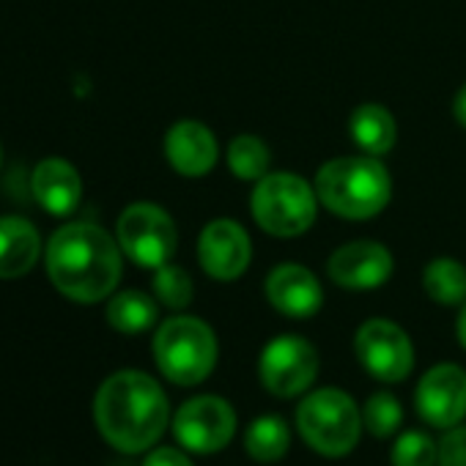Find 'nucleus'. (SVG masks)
<instances>
[{"label":"nucleus","instance_id":"bb28decb","mask_svg":"<svg viewBox=\"0 0 466 466\" xmlns=\"http://www.w3.org/2000/svg\"><path fill=\"white\" fill-rule=\"evenodd\" d=\"M143 466H192V461L178 447H157L146 455Z\"/></svg>","mask_w":466,"mask_h":466},{"label":"nucleus","instance_id":"4468645a","mask_svg":"<svg viewBox=\"0 0 466 466\" xmlns=\"http://www.w3.org/2000/svg\"><path fill=\"white\" fill-rule=\"evenodd\" d=\"M269 305L289 319H313L324 305L319 278L302 264H278L264 283Z\"/></svg>","mask_w":466,"mask_h":466},{"label":"nucleus","instance_id":"c85d7f7f","mask_svg":"<svg viewBox=\"0 0 466 466\" xmlns=\"http://www.w3.org/2000/svg\"><path fill=\"white\" fill-rule=\"evenodd\" d=\"M455 335H458V343L466 349V302H463V308H461V313H458V321H455Z\"/></svg>","mask_w":466,"mask_h":466},{"label":"nucleus","instance_id":"f257e3e1","mask_svg":"<svg viewBox=\"0 0 466 466\" xmlns=\"http://www.w3.org/2000/svg\"><path fill=\"white\" fill-rule=\"evenodd\" d=\"M94 422L102 439L121 452L151 450L170 422L165 390L143 370H118L94 398Z\"/></svg>","mask_w":466,"mask_h":466},{"label":"nucleus","instance_id":"412c9836","mask_svg":"<svg viewBox=\"0 0 466 466\" xmlns=\"http://www.w3.org/2000/svg\"><path fill=\"white\" fill-rule=\"evenodd\" d=\"M422 289L436 305L466 302V267L455 258H433L422 272Z\"/></svg>","mask_w":466,"mask_h":466},{"label":"nucleus","instance_id":"f8f14e48","mask_svg":"<svg viewBox=\"0 0 466 466\" xmlns=\"http://www.w3.org/2000/svg\"><path fill=\"white\" fill-rule=\"evenodd\" d=\"M417 414L433 428H452L466 417V370L455 362H439L422 373L414 392Z\"/></svg>","mask_w":466,"mask_h":466},{"label":"nucleus","instance_id":"2eb2a0df","mask_svg":"<svg viewBox=\"0 0 466 466\" xmlns=\"http://www.w3.org/2000/svg\"><path fill=\"white\" fill-rule=\"evenodd\" d=\"M165 157L170 167L184 178H200L214 170L219 146L214 132L200 121H176L165 135Z\"/></svg>","mask_w":466,"mask_h":466},{"label":"nucleus","instance_id":"423d86ee","mask_svg":"<svg viewBox=\"0 0 466 466\" xmlns=\"http://www.w3.org/2000/svg\"><path fill=\"white\" fill-rule=\"evenodd\" d=\"M302 439L324 458L349 455L362 433V414L354 398L338 387H321L305 395L297 409Z\"/></svg>","mask_w":466,"mask_h":466},{"label":"nucleus","instance_id":"39448f33","mask_svg":"<svg viewBox=\"0 0 466 466\" xmlns=\"http://www.w3.org/2000/svg\"><path fill=\"white\" fill-rule=\"evenodd\" d=\"M217 335L195 316H173L154 335V360L159 373L178 384L195 387L206 381L217 365Z\"/></svg>","mask_w":466,"mask_h":466},{"label":"nucleus","instance_id":"cd10ccee","mask_svg":"<svg viewBox=\"0 0 466 466\" xmlns=\"http://www.w3.org/2000/svg\"><path fill=\"white\" fill-rule=\"evenodd\" d=\"M452 116L461 127H466V83L458 88V94L452 99Z\"/></svg>","mask_w":466,"mask_h":466},{"label":"nucleus","instance_id":"dca6fc26","mask_svg":"<svg viewBox=\"0 0 466 466\" xmlns=\"http://www.w3.org/2000/svg\"><path fill=\"white\" fill-rule=\"evenodd\" d=\"M31 187H34L39 206L53 217L72 214L83 198V178H80L77 167L61 157L42 159L31 176Z\"/></svg>","mask_w":466,"mask_h":466},{"label":"nucleus","instance_id":"ddd939ff","mask_svg":"<svg viewBox=\"0 0 466 466\" xmlns=\"http://www.w3.org/2000/svg\"><path fill=\"white\" fill-rule=\"evenodd\" d=\"M392 269H395L392 253L381 242H370V239L346 242L327 261L329 280L346 291L381 289L392 278Z\"/></svg>","mask_w":466,"mask_h":466},{"label":"nucleus","instance_id":"c756f323","mask_svg":"<svg viewBox=\"0 0 466 466\" xmlns=\"http://www.w3.org/2000/svg\"><path fill=\"white\" fill-rule=\"evenodd\" d=\"M0 165H4V146H0Z\"/></svg>","mask_w":466,"mask_h":466},{"label":"nucleus","instance_id":"aec40b11","mask_svg":"<svg viewBox=\"0 0 466 466\" xmlns=\"http://www.w3.org/2000/svg\"><path fill=\"white\" fill-rule=\"evenodd\" d=\"M291 447V431L289 422L278 414H264L250 422L245 433V450L250 452L253 461L261 463H275L280 461Z\"/></svg>","mask_w":466,"mask_h":466},{"label":"nucleus","instance_id":"20e7f679","mask_svg":"<svg viewBox=\"0 0 466 466\" xmlns=\"http://www.w3.org/2000/svg\"><path fill=\"white\" fill-rule=\"evenodd\" d=\"M250 211L261 230L278 239L302 237L313 228L319 211L316 187L299 173H267L256 181L250 195Z\"/></svg>","mask_w":466,"mask_h":466},{"label":"nucleus","instance_id":"f03ea898","mask_svg":"<svg viewBox=\"0 0 466 466\" xmlns=\"http://www.w3.org/2000/svg\"><path fill=\"white\" fill-rule=\"evenodd\" d=\"M50 283L72 302L94 305L107 299L121 280V248L94 222H69L47 245Z\"/></svg>","mask_w":466,"mask_h":466},{"label":"nucleus","instance_id":"1a4fd4ad","mask_svg":"<svg viewBox=\"0 0 466 466\" xmlns=\"http://www.w3.org/2000/svg\"><path fill=\"white\" fill-rule=\"evenodd\" d=\"M237 433V411L219 395H198L181 403L173 417L176 441L198 455L222 450Z\"/></svg>","mask_w":466,"mask_h":466},{"label":"nucleus","instance_id":"9b49d317","mask_svg":"<svg viewBox=\"0 0 466 466\" xmlns=\"http://www.w3.org/2000/svg\"><path fill=\"white\" fill-rule=\"evenodd\" d=\"M253 258V242L245 225L230 217L206 222L198 237V261L211 280L230 283L248 272Z\"/></svg>","mask_w":466,"mask_h":466},{"label":"nucleus","instance_id":"6e6552de","mask_svg":"<svg viewBox=\"0 0 466 466\" xmlns=\"http://www.w3.org/2000/svg\"><path fill=\"white\" fill-rule=\"evenodd\" d=\"M319 376V351L299 335L269 340L258 360V379L275 398H297L310 390Z\"/></svg>","mask_w":466,"mask_h":466},{"label":"nucleus","instance_id":"393cba45","mask_svg":"<svg viewBox=\"0 0 466 466\" xmlns=\"http://www.w3.org/2000/svg\"><path fill=\"white\" fill-rule=\"evenodd\" d=\"M439 444L425 431H406L395 439L390 463L392 466H436Z\"/></svg>","mask_w":466,"mask_h":466},{"label":"nucleus","instance_id":"b1692460","mask_svg":"<svg viewBox=\"0 0 466 466\" xmlns=\"http://www.w3.org/2000/svg\"><path fill=\"white\" fill-rule=\"evenodd\" d=\"M403 422V406L392 392H373L362 409V425L370 436L387 439Z\"/></svg>","mask_w":466,"mask_h":466},{"label":"nucleus","instance_id":"9d476101","mask_svg":"<svg viewBox=\"0 0 466 466\" xmlns=\"http://www.w3.org/2000/svg\"><path fill=\"white\" fill-rule=\"evenodd\" d=\"M360 365L379 381H403L414 368V346L403 327L390 319H370L354 335Z\"/></svg>","mask_w":466,"mask_h":466},{"label":"nucleus","instance_id":"0eeeda50","mask_svg":"<svg viewBox=\"0 0 466 466\" xmlns=\"http://www.w3.org/2000/svg\"><path fill=\"white\" fill-rule=\"evenodd\" d=\"M116 242L121 253L143 269L170 264L178 248V228L157 203H132L116 222Z\"/></svg>","mask_w":466,"mask_h":466},{"label":"nucleus","instance_id":"6ab92c4d","mask_svg":"<svg viewBox=\"0 0 466 466\" xmlns=\"http://www.w3.org/2000/svg\"><path fill=\"white\" fill-rule=\"evenodd\" d=\"M105 313H107V324L116 332L140 335V332H148L157 324L159 308H157V297H148L146 291L127 289V291L113 294Z\"/></svg>","mask_w":466,"mask_h":466},{"label":"nucleus","instance_id":"a211bd4d","mask_svg":"<svg viewBox=\"0 0 466 466\" xmlns=\"http://www.w3.org/2000/svg\"><path fill=\"white\" fill-rule=\"evenodd\" d=\"M349 135L360 146L362 154L387 157L398 143V124L384 105L368 102V105H360L351 110Z\"/></svg>","mask_w":466,"mask_h":466},{"label":"nucleus","instance_id":"5701e85b","mask_svg":"<svg viewBox=\"0 0 466 466\" xmlns=\"http://www.w3.org/2000/svg\"><path fill=\"white\" fill-rule=\"evenodd\" d=\"M151 289H154V297L159 305L170 308V310H184L189 308L192 297H195V286H192V278L184 267L178 264H165L159 269H154V280H151Z\"/></svg>","mask_w":466,"mask_h":466},{"label":"nucleus","instance_id":"4be33fe9","mask_svg":"<svg viewBox=\"0 0 466 466\" xmlns=\"http://www.w3.org/2000/svg\"><path fill=\"white\" fill-rule=\"evenodd\" d=\"M225 159H228L230 173L239 181H258L269 173L272 151L256 135H237L228 143Z\"/></svg>","mask_w":466,"mask_h":466},{"label":"nucleus","instance_id":"f3484780","mask_svg":"<svg viewBox=\"0 0 466 466\" xmlns=\"http://www.w3.org/2000/svg\"><path fill=\"white\" fill-rule=\"evenodd\" d=\"M42 253V239L34 222L25 217H0V280L28 275Z\"/></svg>","mask_w":466,"mask_h":466},{"label":"nucleus","instance_id":"a878e982","mask_svg":"<svg viewBox=\"0 0 466 466\" xmlns=\"http://www.w3.org/2000/svg\"><path fill=\"white\" fill-rule=\"evenodd\" d=\"M436 466H466V425H452L439 441Z\"/></svg>","mask_w":466,"mask_h":466},{"label":"nucleus","instance_id":"7ed1b4c3","mask_svg":"<svg viewBox=\"0 0 466 466\" xmlns=\"http://www.w3.org/2000/svg\"><path fill=\"white\" fill-rule=\"evenodd\" d=\"M319 203L343 219H370L392 198V178L381 157H338L319 167L313 178Z\"/></svg>","mask_w":466,"mask_h":466}]
</instances>
